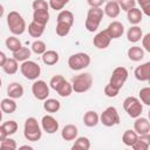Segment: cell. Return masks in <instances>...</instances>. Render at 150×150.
<instances>
[{"instance_id": "6da1fadb", "label": "cell", "mask_w": 150, "mask_h": 150, "mask_svg": "<svg viewBox=\"0 0 150 150\" xmlns=\"http://www.w3.org/2000/svg\"><path fill=\"white\" fill-rule=\"evenodd\" d=\"M74 23V14L70 11L62 9L56 18V34L59 36H66L69 34L70 28Z\"/></svg>"}, {"instance_id": "7a4b0ae2", "label": "cell", "mask_w": 150, "mask_h": 150, "mask_svg": "<svg viewBox=\"0 0 150 150\" xmlns=\"http://www.w3.org/2000/svg\"><path fill=\"white\" fill-rule=\"evenodd\" d=\"M23 136L29 142H38L42 137V129L35 117H28L23 124Z\"/></svg>"}, {"instance_id": "3957f363", "label": "cell", "mask_w": 150, "mask_h": 150, "mask_svg": "<svg viewBox=\"0 0 150 150\" xmlns=\"http://www.w3.org/2000/svg\"><path fill=\"white\" fill-rule=\"evenodd\" d=\"M7 26H8L9 30L13 35H21L27 29L26 21L23 19V16L16 11H12V12L8 13V15H7Z\"/></svg>"}, {"instance_id": "277c9868", "label": "cell", "mask_w": 150, "mask_h": 150, "mask_svg": "<svg viewBox=\"0 0 150 150\" xmlns=\"http://www.w3.org/2000/svg\"><path fill=\"white\" fill-rule=\"evenodd\" d=\"M103 9L101 7H90L87 12V18L84 21V27L88 32L94 33L97 30L102 19H103Z\"/></svg>"}, {"instance_id": "5b68a950", "label": "cell", "mask_w": 150, "mask_h": 150, "mask_svg": "<svg viewBox=\"0 0 150 150\" xmlns=\"http://www.w3.org/2000/svg\"><path fill=\"white\" fill-rule=\"evenodd\" d=\"M93 86V76L89 73H82L71 79L73 91L77 94H82L88 91Z\"/></svg>"}, {"instance_id": "8992f818", "label": "cell", "mask_w": 150, "mask_h": 150, "mask_svg": "<svg viewBox=\"0 0 150 150\" xmlns=\"http://www.w3.org/2000/svg\"><path fill=\"white\" fill-rule=\"evenodd\" d=\"M123 109L125 110V112L128 114L129 117L136 118V117L141 116V114L143 111V103L139 101V98H137L135 96H128L123 101Z\"/></svg>"}, {"instance_id": "52a82bcc", "label": "cell", "mask_w": 150, "mask_h": 150, "mask_svg": "<svg viewBox=\"0 0 150 150\" xmlns=\"http://www.w3.org/2000/svg\"><path fill=\"white\" fill-rule=\"evenodd\" d=\"M90 64V56L87 53H75L73 55L69 56L68 59V66L71 70H82L84 68H87Z\"/></svg>"}, {"instance_id": "ba28073f", "label": "cell", "mask_w": 150, "mask_h": 150, "mask_svg": "<svg viewBox=\"0 0 150 150\" xmlns=\"http://www.w3.org/2000/svg\"><path fill=\"white\" fill-rule=\"evenodd\" d=\"M20 71L21 74L27 79V80H30V81H35L38 80V77L40 76L41 74V67L34 62V61H30V60H26L21 63L20 66Z\"/></svg>"}, {"instance_id": "9c48e42d", "label": "cell", "mask_w": 150, "mask_h": 150, "mask_svg": "<svg viewBox=\"0 0 150 150\" xmlns=\"http://www.w3.org/2000/svg\"><path fill=\"white\" fill-rule=\"evenodd\" d=\"M128 70L127 68L124 67H116L114 70H112V74L110 76V80H109V84H111L114 88L121 90V88L124 86L125 81L128 80Z\"/></svg>"}, {"instance_id": "30bf717a", "label": "cell", "mask_w": 150, "mask_h": 150, "mask_svg": "<svg viewBox=\"0 0 150 150\" xmlns=\"http://www.w3.org/2000/svg\"><path fill=\"white\" fill-rule=\"evenodd\" d=\"M100 122L104 127H114L120 123V115L115 107H108L100 116Z\"/></svg>"}, {"instance_id": "8fae6325", "label": "cell", "mask_w": 150, "mask_h": 150, "mask_svg": "<svg viewBox=\"0 0 150 150\" xmlns=\"http://www.w3.org/2000/svg\"><path fill=\"white\" fill-rule=\"evenodd\" d=\"M32 93L39 101H45L49 96V86L43 80H35L32 84Z\"/></svg>"}, {"instance_id": "7c38bea8", "label": "cell", "mask_w": 150, "mask_h": 150, "mask_svg": "<svg viewBox=\"0 0 150 150\" xmlns=\"http://www.w3.org/2000/svg\"><path fill=\"white\" fill-rule=\"evenodd\" d=\"M41 129L47 134H55L59 130V122L52 115H45L41 118Z\"/></svg>"}, {"instance_id": "4fadbf2b", "label": "cell", "mask_w": 150, "mask_h": 150, "mask_svg": "<svg viewBox=\"0 0 150 150\" xmlns=\"http://www.w3.org/2000/svg\"><path fill=\"white\" fill-rule=\"evenodd\" d=\"M110 42H111V38L108 35V33L105 32V29L98 32L94 36V39H93V45L97 49H105V48H108L109 45H110Z\"/></svg>"}, {"instance_id": "5bb4252c", "label": "cell", "mask_w": 150, "mask_h": 150, "mask_svg": "<svg viewBox=\"0 0 150 150\" xmlns=\"http://www.w3.org/2000/svg\"><path fill=\"white\" fill-rule=\"evenodd\" d=\"M105 32L111 38V40L112 39H118L124 33V26L120 21H112V22H110L108 25V27L105 28Z\"/></svg>"}, {"instance_id": "9a60e30c", "label": "cell", "mask_w": 150, "mask_h": 150, "mask_svg": "<svg viewBox=\"0 0 150 150\" xmlns=\"http://www.w3.org/2000/svg\"><path fill=\"white\" fill-rule=\"evenodd\" d=\"M134 130L136 131L137 135H144V134H150V122L145 117H136L134 122Z\"/></svg>"}, {"instance_id": "2e32d148", "label": "cell", "mask_w": 150, "mask_h": 150, "mask_svg": "<svg viewBox=\"0 0 150 150\" xmlns=\"http://www.w3.org/2000/svg\"><path fill=\"white\" fill-rule=\"evenodd\" d=\"M134 75L136 77V80L141 81V82H146L150 80V62H145L141 66H138L135 71Z\"/></svg>"}, {"instance_id": "e0dca14e", "label": "cell", "mask_w": 150, "mask_h": 150, "mask_svg": "<svg viewBox=\"0 0 150 150\" xmlns=\"http://www.w3.org/2000/svg\"><path fill=\"white\" fill-rule=\"evenodd\" d=\"M103 13L110 18V19H115L120 15L121 13V8H120V5L116 0H111V1H108L104 6V9H103Z\"/></svg>"}, {"instance_id": "ac0fdd59", "label": "cell", "mask_w": 150, "mask_h": 150, "mask_svg": "<svg viewBox=\"0 0 150 150\" xmlns=\"http://www.w3.org/2000/svg\"><path fill=\"white\" fill-rule=\"evenodd\" d=\"M23 91H25V90H23L22 84L18 83V82H12V83H9L8 87H7V95H8V97L14 98V100L22 97Z\"/></svg>"}, {"instance_id": "d6986e66", "label": "cell", "mask_w": 150, "mask_h": 150, "mask_svg": "<svg viewBox=\"0 0 150 150\" xmlns=\"http://www.w3.org/2000/svg\"><path fill=\"white\" fill-rule=\"evenodd\" d=\"M77 134H79V130H77V127L76 125H74V124H67V125H64L62 128L61 137L64 141H74L77 137Z\"/></svg>"}, {"instance_id": "ffe728a7", "label": "cell", "mask_w": 150, "mask_h": 150, "mask_svg": "<svg viewBox=\"0 0 150 150\" xmlns=\"http://www.w3.org/2000/svg\"><path fill=\"white\" fill-rule=\"evenodd\" d=\"M134 150H148L150 148V134L138 135L136 142L131 145Z\"/></svg>"}, {"instance_id": "44dd1931", "label": "cell", "mask_w": 150, "mask_h": 150, "mask_svg": "<svg viewBox=\"0 0 150 150\" xmlns=\"http://www.w3.org/2000/svg\"><path fill=\"white\" fill-rule=\"evenodd\" d=\"M142 36H143L142 28L138 27L137 25H132V26L128 29V32H127V39H128V41L131 42V43L138 42V41L142 39Z\"/></svg>"}, {"instance_id": "7402d4cb", "label": "cell", "mask_w": 150, "mask_h": 150, "mask_svg": "<svg viewBox=\"0 0 150 150\" xmlns=\"http://www.w3.org/2000/svg\"><path fill=\"white\" fill-rule=\"evenodd\" d=\"M83 123H84L86 127H89V128L96 127V125L100 123V116L97 115L96 111H94V110H88V111L83 115Z\"/></svg>"}, {"instance_id": "603a6c76", "label": "cell", "mask_w": 150, "mask_h": 150, "mask_svg": "<svg viewBox=\"0 0 150 150\" xmlns=\"http://www.w3.org/2000/svg\"><path fill=\"white\" fill-rule=\"evenodd\" d=\"M16 108H18V105H16V102L14 101V98L6 97V98H2L0 102V109L5 114H13L16 110Z\"/></svg>"}, {"instance_id": "cb8c5ba5", "label": "cell", "mask_w": 150, "mask_h": 150, "mask_svg": "<svg viewBox=\"0 0 150 150\" xmlns=\"http://www.w3.org/2000/svg\"><path fill=\"white\" fill-rule=\"evenodd\" d=\"M127 54H128L129 60L135 61V62H138V61L143 60L145 52H144V49H143L142 47L132 46V47H130V48L128 49V53H127Z\"/></svg>"}, {"instance_id": "d4e9b609", "label": "cell", "mask_w": 150, "mask_h": 150, "mask_svg": "<svg viewBox=\"0 0 150 150\" xmlns=\"http://www.w3.org/2000/svg\"><path fill=\"white\" fill-rule=\"evenodd\" d=\"M33 21L46 26L47 22L49 21V12H48V9H34V12H33Z\"/></svg>"}, {"instance_id": "484cf974", "label": "cell", "mask_w": 150, "mask_h": 150, "mask_svg": "<svg viewBox=\"0 0 150 150\" xmlns=\"http://www.w3.org/2000/svg\"><path fill=\"white\" fill-rule=\"evenodd\" d=\"M127 18H128V21L131 23V25H138L142 19H143V13L139 8H131L127 12Z\"/></svg>"}, {"instance_id": "4316f807", "label": "cell", "mask_w": 150, "mask_h": 150, "mask_svg": "<svg viewBox=\"0 0 150 150\" xmlns=\"http://www.w3.org/2000/svg\"><path fill=\"white\" fill-rule=\"evenodd\" d=\"M41 57H42V62H43L45 64H47V66H54L55 63L59 62V59H60L57 52H55V50H53V49L46 50V52L42 54Z\"/></svg>"}, {"instance_id": "83f0119b", "label": "cell", "mask_w": 150, "mask_h": 150, "mask_svg": "<svg viewBox=\"0 0 150 150\" xmlns=\"http://www.w3.org/2000/svg\"><path fill=\"white\" fill-rule=\"evenodd\" d=\"M1 68L4 69V71H5L6 74L13 75V74H15V73L18 71V69H19V63H18V61H16L14 57H7V60L5 61V63H4V66H2Z\"/></svg>"}, {"instance_id": "f1b7e54d", "label": "cell", "mask_w": 150, "mask_h": 150, "mask_svg": "<svg viewBox=\"0 0 150 150\" xmlns=\"http://www.w3.org/2000/svg\"><path fill=\"white\" fill-rule=\"evenodd\" d=\"M45 28L46 26L45 25H41V23H38L35 21H32L29 25H28V33L32 38H40L43 32H45Z\"/></svg>"}, {"instance_id": "f546056e", "label": "cell", "mask_w": 150, "mask_h": 150, "mask_svg": "<svg viewBox=\"0 0 150 150\" xmlns=\"http://www.w3.org/2000/svg\"><path fill=\"white\" fill-rule=\"evenodd\" d=\"M61 108V103L60 101H57L56 98H46L43 101V109L47 111V112H57Z\"/></svg>"}, {"instance_id": "4dcf8cb0", "label": "cell", "mask_w": 150, "mask_h": 150, "mask_svg": "<svg viewBox=\"0 0 150 150\" xmlns=\"http://www.w3.org/2000/svg\"><path fill=\"white\" fill-rule=\"evenodd\" d=\"M71 149L73 150H76V149L88 150V149H90V141H89V138L88 137H84V136L76 137L74 139V144L71 145Z\"/></svg>"}, {"instance_id": "1f68e13d", "label": "cell", "mask_w": 150, "mask_h": 150, "mask_svg": "<svg viewBox=\"0 0 150 150\" xmlns=\"http://www.w3.org/2000/svg\"><path fill=\"white\" fill-rule=\"evenodd\" d=\"M5 45H6V48H7L8 50H11L12 53H14V52L19 50V49L22 47L21 41H20L15 35L8 36V38L6 39V41H5Z\"/></svg>"}, {"instance_id": "d6a6232c", "label": "cell", "mask_w": 150, "mask_h": 150, "mask_svg": "<svg viewBox=\"0 0 150 150\" xmlns=\"http://www.w3.org/2000/svg\"><path fill=\"white\" fill-rule=\"evenodd\" d=\"M32 54V50L28 47H21L19 50L13 53V57L18 61V62H23L26 60H29Z\"/></svg>"}, {"instance_id": "836d02e7", "label": "cell", "mask_w": 150, "mask_h": 150, "mask_svg": "<svg viewBox=\"0 0 150 150\" xmlns=\"http://www.w3.org/2000/svg\"><path fill=\"white\" fill-rule=\"evenodd\" d=\"M137 137H138V135L136 134V131H135V130L128 129V130H125V131L123 132L122 142L124 143V145H127V146H131V145L136 142Z\"/></svg>"}, {"instance_id": "e575fe53", "label": "cell", "mask_w": 150, "mask_h": 150, "mask_svg": "<svg viewBox=\"0 0 150 150\" xmlns=\"http://www.w3.org/2000/svg\"><path fill=\"white\" fill-rule=\"evenodd\" d=\"M56 93H57L61 97H68V96H70V94L73 93L71 83L68 82L67 80H64V81L61 83V86L56 89Z\"/></svg>"}, {"instance_id": "d590c367", "label": "cell", "mask_w": 150, "mask_h": 150, "mask_svg": "<svg viewBox=\"0 0 150 150\" xmlns=\"http://www.w3.org/2000/svg\"><path fill=\"white\" fill-rule=\"evenodd\" d=\"M30 49H32V52L35 53L36 55H42V54L47 50V46H46V43H45L43 41H41V40H35V41L32 43Z\"/></svg>"}, {"instance_id": "8d00e7d4", "label": "cell", "mask_w": 150, "mask_h": 150, "mask_svg": "<svg viewBox=\"0 0 150 150\" xmlns=\"http://www.w3.org/2000/svg\"><path fill=\"white\" fill-rule=\"evenodd\" d=\"M1 125H2V128L5 129L7 136H12V135H14V134L18 131V128H19V127H18V123H16L15 121H13V120L4 122Z\"/></svg>"}, {"instance_id": "74e56055", "label": "cell", "mask_w": 150, "mask_h": 150, "mask_svg": "<svg viewBox=\"0 0 150 150\" xmlns=\"http://www.w3.org/2000/svg\"><path fill=\"white\" fill-rule=\"evenodd\" d=\"M18 148V144L16 142L11 138L9 136H7L4 141L0 142V149H5V150H15Z\"/></svg>"}, {"instance_id": "f35d334b", "label": "cell", "mask_w": 150, "mask_h": 150, "mask_svg": "<svg viewBox=\"0 0 150 150\" xmlns=\"http://www.w3.org/2000/svg\"><path fill=\"white\" fill-rule=\"evenodd\" d=\"M139 101L145 105H150V88L149 87H144L139 90Z\"/></svg>"}, {"instance_id": "ab89813d", "label": "cell", "mask_w": 150, "mask_h": 150, "mask_svg": "<svg viewBox=\"0 0 150 150\" xmlns=\"http://www.w3.org/2000/svg\"><path fill=\"white\" fill-rule=\"evenodd\" d=\"M69 2V0H49V7L54 11H62V8Z\"/></svg>"}, {"instance_id": "60d3db41", "label": "cell", "mask_w": 150, "mask_h": 150, "mask_svg": "<svg viewBox=\"0 0 150 150\" xmlns=\"http://www.w3.org/2000/svg\"><path fill=\"white\" fill-rule=\"evenodd\" d=\"M64 80H66V79H64L62 75H54V76L50 79V81H49V87L56 91V89L61 86V83H62Z\"/></svg>"}, {"instance_id": "b9f144b4", "label": "cell", "mask_w": 150, "mask_h": 150, "mask_svg": "<svg viewBox=\"0 0 150 150\" xmlns=\"http://www.w3.org/2000/svg\"><path fill=\"white\" fill-rule=\"evenodd\" d=\"M117 2L120 5V8L122 11H125V12L136 7V0H118Z\"/></svg>"}, {"instance_id": "7bdbcfd3", "label": "cell", "mask_w": 150, "mask_h": 150, "mask_svg": "<svg viewBox=\"0 0 150 150\" xmlns=\"http://www.w3.org/2000/svg\"><path fill=\"white\" fill-rule=\"evenodd\" d=\"M136 4L141 6V11L146 16L150 15V0H136Z\"/></svg>"}, {"instance_id": "ee69618b", "label": "cell", "mask_w": 150, "mask_h": 150, "mask_svg": "<svg viewBox=\"0 0 150 150\" xmlns=\"http://www.w3.org/2000/svg\"><path fill=\"white\" fill-rule=\"evenodd\" d=\"M118 93H120V90L118 89H116V88H114L111 84H107L105 87H104V95L107 96V97H116L117 95H118Z\"/></svg>"}, {"instance_id": "f6af8a7d", "label": "cell", "mask_w": 150, "mask_h": 150, "mask_svg": "<svg viewBox=\"0 0 150 150\" xmlns=\"http://www.w3.org/2000/svg\"><path fill=\"white\" fill-rule=\"evenodd\" d=\"M32 7L33 9H49V4L46 0H34Z\"/></svg>"}, {"instance_id": "bcb514c9", "label": "cell", "mask_w": 150, "mask_h": 150, "mask_svg": "<svg viewBox=\"0 0 150 150\" xmlns=\"http://www.w3.org/2000/svg\"><path fill=\"white\" fill-rule=\"evenodd\" d=\"M142 46L144 52H149L150 53V33H146L145 35L142 36Z\"/></svg>"}, {"instance_id": "7dc6e473", "label": "cell", "mask_w": 150, "mask_h": 150, "mask_svg": "<svg viewBox=\"0 0 150 150\" xmlns=\"http://www.w3.org/2000/svg\"><path fill=\"white\" fill-rule=\"evenodd\" d=\"M87 2L90 7H101L105 2V0H87Z\"/></svg>"}, {"instance_id": "c3c4849f", "label": "cell", "mask_w": 150, "mask_h": 150, "mask_svg": "<svg viewBox=\"0 0 150 150\" xmlns=\"http://www.w3.org/2000/svg\"><path fill=\"white\" fill-rule=\"evenodd\" d=\"M7 60V56H6V54L4 53V52H1L0 50V67H2L4 66V63H5V61Z\"/></svg>"}, {"instance_id": "681fc988", "label": "cell", "mask_w": 150, "mask_h": 150, "mask_svg": "<svg viewBox=\"0 0 150 150\" xmlns=\"http://www.w3.org/2000/svg\"><path fill=\"white\" fill-rule=\"evenodd\" d=\"M6 137H7V134H6L5 129L2 128V125H0V142H1V141H4Z\"/></svg>"}, {"instance_id": "f907efd6", "label": "cell", "mask_w": 150, "mask_h": 150, "mask_svg": "<svg viewBox=\"0 0 150 150\" xmlns=\"http://www.w3.org/2000/svg\"><path fill=\"white\" fill-rule=\"evenodd\" d=\"M4 13H5V8H4V6L0 4V19L2 18V15H4Z\"/></svg>"}, {"instance_id": "816d5d0a", "label": "cell", "mask_w": 150, "mask_h": 150, "mask_svg": "<svg viewBox=\"0 0 150 150\" xmlns=\"http://www.w3.org/2000/svg\"><path fill=\"white\" fill-rule=\"evenodd\" d=\"M19 149H29V150H32L33 146H30V145H21V146H19Z\"/></svg>"}, {"instance_id": "f5cc1de1", "label": "cell", "mask_w": 150, "mask_h": 150, "mask_svg": "<svg viewBox=\"0 0 150 150\" xmlns=\"http://www.w3.org/2000/svg\"><path fill=\"white\" fill-rule=\"evenodd\" d=\"M2 121V110L0 109V122Z\"/></svg>"}, {"instance_id": "db71d44e", "label": "cell", "mask_w": 150, "mask_h": 150, "mask_svg": "<svg viewBox=\"0 0 150 150\" xmlns=\"http://www.w3.org/2000/svg\"><path fill=\"white\" fill-rule=\"evenodd\" d=\"M1 84H2V81H1V77H0V88H1Z\"/></svg>"}]
</instances>
